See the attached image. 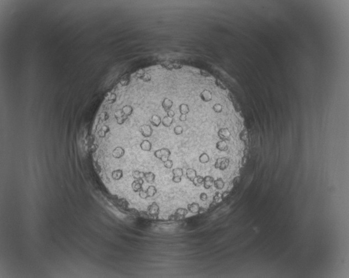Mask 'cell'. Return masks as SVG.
<instances>
[{"mask_svg":"<svg viewBox=\"0 0 349 278\" xmlns=\"http://www.w3.org/2000/svg\"><path fill=\"white\" fill-rule=\"evenodd\" d=\"M150 122L151 124L155 127H158L162 122V120L160 116L157 115H153L151 117Z\"/></svg>","mask_w":349,"mask_h":278,"instance_id":"cell-17","label":"cell"},{"mask_svg":"<svg viewBox=\"0 0 349 278\" xmlns=\"http://www.w3.org/2000/svg\"><path fill=\"white\" fill-rule=\"evenodd\" d=\"M179 120L182 122H186L187 120V116L185 114H181V116H180L179 118Z\"/></svg>","mask_w":349,"mask_h":278,"instance_id":"cell-40","label":"cell"},{"mask_svg":"<svg viewBox=\"0 0 349 278\" xmlns=\"http://www.w3.org/2000/svg\"><path fill=\"white\" fill-rule=\"evenodd\" d=\"M139 130L142 136L147 138L150 137L153 132V130L151 126L147 124L142 125L140 127Z\"/></svg>","mask_w":349,"mask_h":278,"instance_id":"cell-4","label":"cell"},{"mask_svg":"<svg viewBox=\"0 0 349 278\" xmlns=\"http://www.w3.org/2000/svg\"><path fill=\"white\" fill-rule=\"evenodd\" d=\"M173 122V118H171L169 116H165L162 120L161 123L165 127H170Z\"/></svg>","mask_w":349,"mask_h":278,"instance_id":"cell-22","label":"cell"},{"mask_svg":"<svg viewBox=\"0 0 349 278\" xmlns=\"http://www.w3.org/2000/svg\"><path fill=\"white\" fill-rule=\"evenodd\" d=\"M216 148L220 151H226L228 150V146L226 142V141L221 140L217 142Z\"/></svg>","mask_w":349,"mask_h":278,"instance_id":"cell-16","label":"cell"},{"mask_svg":"<svg viewBox=\"0 0 349 278\" xmlns=\"http://www.w3.org/2000/svg\"><path fill=\"white\" fill-rule=\"evenodd\" d=\"M163 166L167 169H171L173 166V162L171 160H167L166 161L163 162Z\"/></svg>","mask_w":349,"mask_h":278,"instance_id":"cell-33","label":"cell"},{"mask_svg":"<svg viewBox=\"0 0 349 278\" xmlns=\"http://www.w3.org/2000/svg\"><path fill=\"white\" fill-rule=\"evenodd\" d=\"M183 128L180 126V125H178L176 126H175L173 129V132L175 133V135H180L183 133Z\"/></svg>","mask_w":349,"mask_h":278,"instance_id":"cell-30","label":"cell"},{"mask_svg":"<svg viewBox=\"0 0 349 278\" xmlns=\"http://www.w3.org/2000/svg\"><path fill=\"white\" fill-rule=\"evenodd\" d=\"M218 136L221 140L229 141L231 136V133L227 128H222L218 132Z\"/></svg>","mask_w":349,"mask_h":278,"instance_id":"cell-5","label":"cell"},{"mask_svg":"<svg viewBox=\"0 0 349 278\" xmlns=\"http://www.w3.org/2000/svg\"><path fill=\"white\" fill-rule=\"evenodd\" d=\"M229 164V160L225 157L218 158L214 164V167L216 169L224 170L227 168Z\"/></svg>","mask_w":349,"mask_h":278,"instance_id":"cell-2","label":"cell"},{"mask_svg":"<svg viewBox=\"0 0 349 278\" xmlns=\"http://www.w3.org/2000/svg\"><path fill=\"white\" fill-rule=\"evenodd\" d=\"M171 154L170 150L167 148H162L155 151L154 154L156 158L160 160L163 163L169 160Z\"/></svg>","mask_w":349,"mask_h":278,"instance_id":"cell-1","label":"cell"},{"mask_svg":"<svg viewBox=\"0 0 349 278\" xmlns=\"http://www.w3.org/2000/svg\"><path fill=\"white\" fill-rule=\"evenodd\" d=\"M139 196L140 198L143 199H146L148 198L146 190H144L143 189H141L139 192Z\"/></svg>","mask_w":349,"mask_h":278,"instance_id":"cell-32","label":"cell"},{"mask_svg":"<svg viewBox=\"0 0 349 278\" xmlns=\"http://www.w3.org/2000/svg\"><path fill=\"white\" fill-rule=\"evenodd\" d=\"M148 198L153 197L157 193V189L155 186L150 185L146 190Z\"/></svg>","mask_w":349,"mask_h":278,"instance_id":"cell-23","label":"cell"},{"mask_svg":"<svg viewBox=\"0 0 349 278\" xmlns=\"http://www.w3.org/2000/svg\"><path fill=\"white\" fill-rule=\"evenodd\" d=\"M172 180L173 181V182H174L175 183H179L182 180V177H176V176H173L172 179Z\"/></svg>","mask_w":349,"mask_h":278,"instance_id":"cell-37","label":"cell"},{"mask_svg":"<svg viewBox=\"0 0 349 278\" xmlns=\"http://www.w3.org/2000/svg\"><path fill=\"white\" fill-rule=\"evenodd\" d=\"M179 110L181 114L187 115L190 112V108L186 104H181L179 106Z\"/></svg>","mask_w":349,"mask_h":278,"instance_id":"cell-25","label":"cell"},{"mask_svg":"<svg viewBox=\"0 0 349 278\" xmlns=\"http://www.w3.org/2000/svg\"><path fill=\"white\" fill-rule=\"evenodd\" d=\"M200 208V205L197 202H192L191 204H189L187 205V210L188 211L192 214H197L198 213L199 210Z\"/></svg>","mask_w":349,"mask_h":278,"instance_id":"cell-13","label":"cell"},{"mask_svg":"<svg viewBox=\"0 0 349 278\" xmlns=\"http://www.w3.org/2000/svg\"><path fill=\"white\" fill-rule=\"evenodd\" d=\"M145 74V71L144 70L140 69L136 73V77H137L138 78L140 79Z\"/></svg>","mask_w":349,"mask_h":278,"instance_id":"cell-35","label":"cell"},{"mask_svg":"<svg viewBox=\"0 0 349 278\" xmlns=\"http://www.w3.org/2000/svg\"><path fill=\"white\" fill-rule=\"evenodd\" d=\"M172 66L173 68H174L175 69H180L182 67V65L179 63H174L172 64Z\"/></svg>","mask_w":349,"mask_h":278,"instance_id":"cell-38","label":"cell"},{"mask_svg":"<svg viewBox=\"0 0 349 278\" xmlns=\"http://www.w3.org/2000/svg\"><path fill=\"white\" fill-rule=\"evenodd\" d=\"M144 178L145 179V180L147 181V183L149 184H152L155 182V174L152 172H145L144 173Z\"/></svg>","mask_w":349,"mask_h":278,"instance_id":"cell-15","label":"cell"},{"mask_svg":"<svg viewBox=\"0 0 349 278\" xmlns=\"http://www.w3.org/2000/svg\"><path fill=\"white\" fill-rule=\"evenodd\" d=\"M213 184H214V187L217 189L221 190V189H222L224 188V186L225 185V183L223 181L222 178H219L217 179L216 180H214Z\"/></svg>","mask_w":349,"mask_h":278,"instance_id":"cell-20","label":"cell"},{"mask_svg":"<svg viewBox=\"0 0 349 278\" xmlns=\"http://www.w3.org/2000/svg\"><path fill=\"white\" fill-rule=\"evenodd\" d=\"M173 103L172 100L167 98H165L163 99L162 102V107L164 110L167 112V111L170 110L171 108H172L173 106Z\"/></svg>","mask_w":349,"mask_h":278,"instance_id":"cell-14","label":"cell"},{"mask_svg":"<svg viewBox=\"0 0 349 278\" xmlns=\"http://www.w3.org/2000/svg\"><path fill=\"white\" fill-rule=\"evenodd\" d=\"M214 179L213 177L210 176H207L204 177L203 179V186L206 189H209L213 185Z\"/></svg>","mask_w":349,"mask_h":278,"instance_id":"cell-11","label":"cell"},{"mask_svg":"<svg viewBox=\"0 0 349 278\" xmlns=\"http://www.w3.org/2000/svg\"><path fill=\"white\" fill-rule=\"evenodd\" d=\"M197 176V172L196 170H194L193 168H188L186 170V177L188 180H190L191 182H192L193 180L194 179L195 177Z\"/></svg>","mask_w":349,"mask_h":278,"instance_id":"cell-19","label":"cell"},{"mask_svg":"<svg viewBox=\"0 0 349 278\" xmlns=\"http://www.w3.org/2000/svg\"><path fill=\"white\" fill-rule=\"evenodd\" d=\"M166 113H167V116H169L170 117H171V118H173L174 116L175 115V112L173 110H171V109L169 110V111H167Z\"/></svg>","mask_w":349,"mask_h":278,"instance_id":"cell-39","label":"cell"},{"mask_svg":"<svg viewBox=\"0 0 349 278\" xmlns=\"http://www.w3.org/2000/svg\"><path fill=\"white\" fill-rule=\"evenodd\" d=\"M223 200L222 199V194L219 193V192H217L215 194L214 196H213V203H218L220 201Z\"/></svg>","mask_w":349,"mask_h":278,"instance_id":"cell-29","label":"cell"},{"mask_svg":"<svg viewBox=\"0 0 349 278\" xmlns=\"http://www.w3.org/2000/svg\"><path fill=\"white\" fill-rule=\"evenodd\" d=\"M172 174L173 175V176H176V177H182L184 175V172L183 170L181 168H174L172 171Z\"/></svg>","mask_w":349,"mask_h":278,"instance_id":"cell-28","label":"cell"},{"mask_svg":"<svg viewBox=\"0 0 349 278\" xmlns=\"http://www.w3.org/2000/svg\"><path fill=\"white\" fill-rule=\"evenodd\" d=\"M144 183V180L143 179L134 180L132 183V188L134 192H139L140 190L143 189L142 186Z\"/></svg>","mask_w":349,"mask_h":278,"instance_id":"cell-8","label":"cell"},{"mask_svg":"<svg viewBox=\"0 0 349 278\" xmlns=\"http://www.w3.org/2000/svg\"><path fill=\"white\" fill-rule=\"evenodd\" d=\"M200 98L203 101L208 102L212 100V94L209 90H204L201 93Z\"/></svg>","mask_w":349,"mask_h":278,"instance_id":"cell-10","label":"cell"},{"mask_svg":"<svg viewBox=\"0 0 349 278\" xmlns=\"http://www.w3.org/2000/svg\"><path fill=\"white\" fill-rule=\"evenodd\" d=\"M112 154L114 158L119 159L122 158L124 156L125 154V150L122 147L117 146L113 150Z\"/></svg>","mask_w":349,"mask_h":278,"instance_id":"cell-7","label":"cell"},{"mask_svg":"<svg viewBox=\"0 0 349 278\" xmlns=\"http://www.w3.org/2000/svg\"><path fill=\"white\" fill-rule=\"evenodd\" d=\"M123 170H115L112 172V178L113 180H120L123 177Z\"/></svg>","mask_w":349,"mask_h":278,"instance_id":"cell-18","label":"cell"},{"mask_svg":"<svg viewBox=\"0 0 349 278\" xmlns=\"http://www.w3.org/2000/svg\"><path fill=\"white\" fill-rule=\"evenodd\" d=\"M140 147L143 151L149 152L151 150L152 144L148 140H144L140 143Z\"/></svg>","mask_w":349,"mask_h":278,"instance_id":"cell-12","label":"cell"},{"mask_svg":"<svg viewBox=\"0 0 349 278\" xmlns=\"http://www.w3.org/2000/svg\"><path fill=\"white\" fill-rule=\"evenodd\" d=\"M144 172L140 171L138 170H135L133 172L132 176L135 180L143 179L144 177Z\"/></svg>","mask_w":349,"mask_h":278,"instance_id":"cell-24","label":"cell"},{"mask_svg":"<svg viewBox=\"0 0 349 278\" xmlns=\"http://www.w3.org/2000/svg\"><path fill=\"white\" fill-rule=\"evenodd\" d=\"M210 158L209 155L206 152H203L199 157V161L200 163L205 164L210 161Z\"/></svg>","mask_w":349,"mask_h":278,"instance_id":"cell-26","label":"cell"},{"mask_svg":"<svg viewBox=\"0 0 349 278\" xmlns=\"http://www.w3.org/2000/svg\"><path fill=\"white\" fill-rule=\"evenodd\" d=\"M200 198L202 201H206L208 199V195L206 193H202L200 195Z\"/></svg>","mask_w":349,"mask_h":278,"instance_id":"cell-36","label":"cell"},{"mask_svg":"<svg viewBox=\"0 0 349 278\" xmlns=\"http://www.w3.org/2000/svg\"><path fill=\"white\" fill-rule=\"evenodd\" d=\"M148 213L153 217L157 218L159 214L160 208L156 202H153L147 207Z\"/></svg>","mask_w":349,"mask_h":278,"instance_id":"cell-3","label":"cell"},{"mask_svg":"<svg viewBox=\"0 0 349 278\" xmlns=\"http://www.w3.org/2000/svg\"><path fill=\"white\" fill-rule=\"evenodd\" d=\"M213 110H214V112L217 113H220L222 111V106L219 104V103H217L215 104L213 106Z\"/></svg>","mask_w":349,"mask_h":278,"instance_id":"cell-31","label":"cell"},{"mask_svg":"<svg viewBox=\"0 0 349 278\" xmlns=\"http://www.w3.org/2000/svg\"><path fill=\"white\" fill-rule=\"evenodd\" d=\"M206 211H207V209H206V208H202V207H200V210H199V211H198V214H201L202 213H205Z\"/></svg>","mask_w":349,"mask_h":278,"instance_id":"cell-41","label":"cell"},{"mask_svg":"<svg viewBox=\"0 0 349 278\" xmlns=\"http://www.w3.org/2000/svg\"><path fill=\"white\" fill-rule=\"evenodd\" d=\"M203 179H204V177H203L201 176L198 175L195 177L192 182L193 183V184L194 186H200L203 183Z\"/></svg>","mask_w":349,"mask_h":278,"instance_id":"cell-27","label":"cell"},{"mask_svg":"<svg viewBox=\"0 0 349 278\" xmlns=\"http://www.w3.org/2000/svg\"><path fill=\"white\" fill-rule=\"evenodd\" d=\"M122 113L127 116H131L133 113V108L131 106L126 105L121 109Z\"/></svg>","mask_w":349,"mask_h":278,"instance_id":"cell-21","label":"cell"},{"mask_svg":"<svg viewBox=\"0 0 349 278\" xmlns=\"http://www.w3.org/2000/svg\"><path fill=\"white\" fill-rule=\"evenodd\" d=\"M140 79L142 81H143L144 82H150L151 81V76L149 74H145Z\"/></svg>","mask_w":349,"mask_h":278,"instance_id":"cell-34","label":"cell"},{"mask_svg":"<svg viewBox=\"0 0 349 278\" xmlns=\"http://www.w3.org/2000/svg\"><path fill=\"white\" fill-rule=\"evenodd\" d=\"M115 117L117 120V123L119 125H122L125 122V121L128 119V116L124 115L121 109L116 110L115 113Z\"/></svg>","mask_w":349,"mask_h":278,"instance_id":"cell-6","label":"cell"},{"mask_svg":"<svg viewBox=\"0 0 349 278\" xmlns=\"http://www.w3.org/2000/svg\"><path fill=\"white\" fill-rule=\"evenodd\" d=\"M188 210L186 208H178L175 213V219H179V220L183 219L188 214Z\"/></svg>","mask_w":349,"mask_h":278,"instance_id":"cell-9","label":"cell"}]
</instances>
